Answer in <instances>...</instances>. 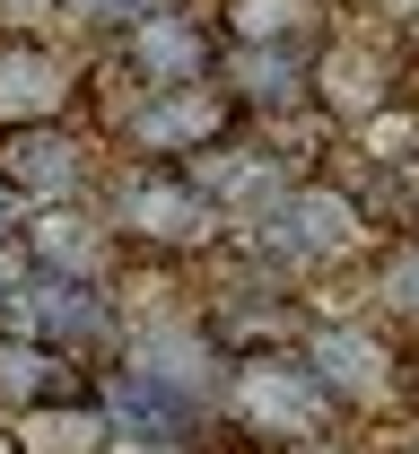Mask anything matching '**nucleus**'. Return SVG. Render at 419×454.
I'll return each instance as SVG.
<instances>
[{"label": "nucleus", "instance_id": "1", "mask_svg": "<svg viewBox=\"0 0 419 454\" xmlns=\"http://www.w3.org/2000/svg\"><path fill=\"white\" fill-rule=\"evenodd\" d=\"M219 411L262 446H314L332 428V394L306 376L298 349H237L219 367Z\"/></svg>", "mask_w": 419, "mask_h": 454}, {"label": "nucleus", "instance_id": "2", "mask_svg": "<svg viewBox=\"0 0 419 454\" xmlns=\"http://www.w3.org/2000/svg\"><path fill=\"white\" fill-rule=\"evenodd\" d=\"M0 324L44 340L70 367H114L122 358V315H114V297L97 280H44V271H27V280L0 297Z\"/></svg>", "mask_w": 419, "mask_h": 454}, {"label": "nucleus", "instance_id": "3", "mask_svg": "<svg viewBox=\"0 0 419 454\" xmlns=\"http://www.w3.org/2000/svg\"><path fill=\"white\" fill-rule=\"evenodd\" d=\"M105 227L131 236V245H149V254H192V245L219 236V210L183 184V167H149V158H131V167L114 175Z\"/></svg>", "mask_w": 419, "mask_h": 454}, {"label": "nucleus", "instance_id": "4", "mask_svg": "<svg viewBox=\"0 0 419 454\" xmlns=\"http://www.w3.org/2000/svg\"><path fill=\"white\" fill-rule=\"evenodd\" d=\"M97 184V140L70 122H9L0 131V192L9 201H79Z\"/></svg>", "mask_w": 419, "mask_h": 454}, {"label": "nucleus", "instance_id": "5", "mask_svg": "<svg viewBox=\"0 0 419 454\" xmlns=\"http://www.w3.org/2000/svg\"><path fill=\"white\" fill-rule=\"evenodd\" d=\"M271 254H289V262H350L367 245V201L350 184H323V175H306L289 184L280 201H271Z\"/></svg>", "mask_w": 419, "mask_h": 454}, {"label": "nucleus", "instance_id": "6", "mask_svg": "<svg viewBox=\"0 0 419 454\" xmlns=\"http://www.w3.org/2000/svg\"><path fill=\"white\" fill-rule=\"evenodd\" d=\"M237 131V106L201 79V88H149L140 106L122 114V140H131V158H149V167H175V158H201V149H219Z\"/></svg>", "mask_w": 419, "mask_h": 454}, {"label": "nucleus", "instance_id": "7", "mask_svg": "<svg viewBox=\"0 0 419 454\" xmlns=\"http://www.w3.org/2000/svg\"><path fill=\"white\" fill-rule=\"evenodd\" d=\"M122 61H131L140 88H201L210 61H219V44H210V27L183 0H158V9H140L122 27Z\"/></svg>", "mask_w": 419, "mask_h": 454}, {"label": "nucleus", "instance_id": "8", "mask_svg": "<svg viewBox=\"0 0 419 454\" xmlns=\"http://www.w3.org/2000/svg\"><path fill=\"white\" fill-rule=\"evenodd\" d=\"M183 184L219 210V227L228 219H271V201L289 192V167L271 158V149H237V140H219V149H201V158H175Z\"/></svg>", "mask_w": 419, "mask_h": 454}, {"label": "nucleus", "instance_id": "9", "mask_svg": "<svg viewBox=\"0 0 419 454\" xmlns=\"http://www.w3.org/2000/svg\"><path fill=\"white\" fill-rule=\"evenodd\" d=\"M306 376L332 394V411H367V402L393 394V349L359 324H323V333H306Z\"/></svg>", "mask_w": 419, "mask_h": 454}, {"label": "nucleus", "instance_id": "10", "mask_svg": "<svg viewBox=\"0 0 419 454\" xmlns=\"http://www.w3.org/2000/svg\"><path fill=\"white\" fill-rule=\"evenodd\" d=\"M306 97L332 114L341 131H367L376 114L393 106V61L376 53V44H323V53L306 61Z\"/></svg>", "mask_w": 419, "mask_h": 454}, {"label": "nucleus", "instance_id": "11", "mask_svg": "<svg viewBox=\"0 0 419 454\" xmlns=\"http://www.w3.org/2000/svg\"><path fill=\"white\" fill-rule=\"evenodd\" d=\"M18 245L44 280H105V262H114V227L70 201H44L35 219H18Z\"/></svg>", "mask_w": 419, "mask_h": 454}, {"label": "nucleus", "instance_id": "12", "mask_svg": "<svg viewBox=\"0 0 419 454\" xmlns=\"http://www.w3.org/2000/svg\"><path fill=\"white\" fill-rule=\"evenodd\" d=\"M210 88L237 114H289L306 106V53L298 44H228L210 61Z\"/></svg>", "mask_w": 419, "mask_h": 454}, {"label": "nucleus", "instance_id": "13", "mask_svg": "<svg viewBox=\"0 0 419 454\" xmlns=\"http://www.w3.org/2000/svg\"><path fill=\"white\" fill-rule=\"evenodd\" d=\"M70 97H79V70L53 44H35V35H9L0 44V131L9 122H61Z\"/></svg>", "mask_w": 419, "mask_h": 454}, {"label": "nucleus", "instance_id": "14", "mask_svg": "<svg viewBox=\"0 0 419 454\" xmlns=\"http://www.w3.org/2000/svg\"><path fill=\"white\" fill-rule=\"evenodd\" d=\"M9 446L18 454H114V419H105V402H97V385H79V394L61 402H35V411H18L9 419Z\"/></svg>", "mask_w": 419, "mask_h": 454}, {"label": "nucleus", "instance_id": "15", "mask_svg": "<svg viewBox=\"0 0 419 454\" xmlns=\"http://www.w3.org/2000/svg\"><path fill=\"white\" fill-rule=\"evenodd\" d=\"M88 376L70 367V358H53L44 340H27V333H9L0 324V419H18V411H35V402H61V394H79Z\"/></svg>", "mask_w": 419, "mask_h": 454}, {"label": "nucleus", "instance_id": "16", "mask_svg": "<svg viewBox=\"0 0 419 454\" xmlns=\"http://www.w3.org/2000/svg\"><path fill=\"white\" fill-rule=\"evenodd\" d=\"M219 27H228V44H314V27H323V0H219Z\"/></svg>", "mask_w": 419, "mask_h": 454}, {"label": "nucleus", "instance_id": "17", "mask_svg": "<svg viewBox=\"0 0 419 454\" xmlns=\"http://www.w3.org/2000/svg\"><path fill=\"white\" fill-rule=\"evenodd\" d=\"M376 297H384V306H393L402 324H419V236L384 254V271H376Z\"/></svg>", "mask_w": 419, "mask_h": 454}, {"label": "nucleus", "instance_id": "18", "mask_svg": "<svg viewBox=\"0 0 419 454\" xmlns=\"http://www.w3.org/2000/svg\"><path fill=\"white\" fill-rule=\"evenodd\" d=\"M393 184H402V201L419 210V149H411V158H393Z\"/></svg>", "mask_w": 419, "mask_h": 454}, {"label": "nucleus", "instance_id": "19", "mask_svg": "<svg viewBox=\"0 0 419 454\" xmlns=\"http://www.w3.org/2000/svg\"><path fill=\"white\" fill-rule=\"evenodd\" d=\"M393 18H419V0H393Z\"/></svg>", "mask_w": 419, "mask_h": 454}, {"label": "nucleus", "instance_id": "20", "mask_svg": "<svg viewBox=\"0 0 419 454\" xmlns=\"http://www.w3.org/2000/svg\"><path fill=\"white\" fill-rule=\"evenodd\" d=\"M0 9H9V0H0ZM18 9H53V0H18Z\"/></svg>", "mask_w": 419, "mask_h": 454}, {"label": "nucleus", "instance_id": "21", "mask_svg": "<svg viewBox=\"0 0 419 454\" xmlns=\"http://www.w3.org/2000/svg\"><path fill=\"white\" fill-rule=\"evenodd\" d=\"M0 454H18V446H9V428H0Z\"/></svg>", "mask_w": 419, "mask_h": 454}, {"label": "nucleus", "instance_id": "22", "mask_svg": "<svg viewBox=\"0 0 419 454\" xmlns=\"http://www.w3.org/2000/svg\"><path fill=\"white\" fill-rule=\"evenodd\" d=\"M411 44H419V18H411Z\"/></svg>", "mask_w": 419, "mask_h": 454}]
</instances>
